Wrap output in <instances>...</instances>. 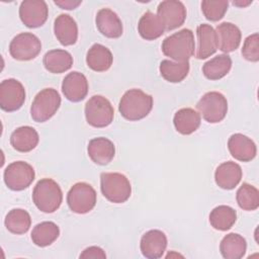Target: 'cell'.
<instances>
[{
    "mask_svg": "<svg viewBox=\"0 0 259 259\" xmlns=\"http://www.w3.org/2000/svg\"><path fill=\"white\" fill-rule=\"evenodd\" d=\"M54 32L63 46H72L78 38V26L75 19L69 14H60L55 19Z\"/></svg>",
    "mask_w": 259,
    "mask_h": 259,
    "instance_id": "22",
    "label": "cell"
},
{
    "mask_svg": "<svg viewBox=\"0 0 259 259\" xmlns=\"http://www.w3.org/2000/svg\"><path fill=\"white\" fill-rule=\"evenodd\" d=\"M228 149L231 155L238 161L249 162L257 153L255 143L243 134H234L228 141Z\"/></svg>",
    "mask_w": 259,
    "mask_h": 259,
    "instance_id": "18",
    "label": "cell"
},
{
    "mask_svg": "<svg viewBox=\"0 0 259 259\" xmlns=\"http://www.w3.org/2000/svg\"><path fill=\"white\" fill-rule=\"evenodd\" d=\"M4 182L6 186L14 191L27 188L34 180L33 167L23 161H16L9 164L4 170Z\"/></svg>",
    "mask_w": 259,
    "mask_h": 259,
    "instance_id": "9",
    "label": "cell"
},
{
    "mask_svg": "<svg viewBox=\"0 0 259 259\" xmlns=\"http://www.w3.org/2000/svg\"><path fill=\"white\" fill-rule=\"evenodd\" d=\"M196 108L204 120L209 123L222 121L228 112L227 98L218 91L205 93L197 102Z\"/></svg>",
    "mask_w": 259,
    "mask_h": 259,
    "instance_id": "7",
    "label": "cell"
},
{
    "mask_svg": "<svg viewBox=\"0 0 259 259\" xmlns=\"http://www.w3.org/2000/svg\"><path fill=\"white\" fill-rule=\"evenodd\" d=\"M162 52L176 62H186L194 54L195 42L192 30L183 28L169 36L162 42Z\"/></svg>",
    "mask_w": 259,
    "mask_h": 259,
    "instance_id": "2",
    "label": "cell"
},
{
    "mask_svg": "<svg viewBox=\"0 0 259 259\" xmlns=\"http://www.w3.org/2000/svg\"><path fill=\"white\" fill-rule=\"evenodd\" d=\"M236 199L242 209L255 210L259 206V191L255 186L243 183L236 193Z\"/></svg>",
    "mask_w": 259,
    "mask_h": 259,
    "instance_id": "34",
    "label": "cell"
},
{
    "mask_svg": "<svg viewBox=\"0 0 259 259\" xmlns=\"http://www.w3.org/2000/svg\"><path fill=\"white\" fill-rule=\"evenodd\" d=\"M153 107V97L141 89H130L120 98L118 110L122 117L135 121L146 117Z\"/></svg>",
    "mask_w": 259,
    "mask_h": 259,
    "instance_id": "1",
    "label": "cell"
},
{
    "mask_svg": "<svg viewBox=\"0 0 259 259\" xmlns=\"http://www.w3.org/2000/svg\"><path fill=\"white\" fill-rule=\"evenodd\" d=\"M32 200L40 211L54 212L60 207L63 200L61 187L51 178L40 179L33 188Z\"/></svg>",
    "mask_w": 259,
    "mask_h": 259,
    "instance_id": "3",
    "label": "cell"
},
{
    "mask_svg": "<svg viewBox=\"0 0 259 259\" xmlns=\"http://www.w3.org/2000/svg\"><path fill=\"white\" fill-rule=\"evenodd\" d=\"M197 49L195 58L203 60L213 55L218 50L217 34L213 27L209 24L203 23L197 26Z\"/></svg>",
    "mask_w": 259,
    "mask_h": 259,
    "instance_id": "20",
    "label": "cell"
},
{
    "mask_svg": "<svg viewBox=\"0 0 259 259\" xmlns=\"http://www.w3.org/2000/svg\"><path fill=\"white\" fill-rule=\"evenodd\" d=\"M25 101V89L16 79L3 80L0 84V107L4 111H16Z\"/></svg>",
    "mask_w": 259,
    "mask_h": 259,
    "instance_id": "11",
    "label": "cell"
},
{
    "mask_svg": "<svg viewBox=\"0 0 259 259\" xmlns=\"http://www.w3.org/2000/svg\"><path fill=\"white\" fill-rule=\"evenodd\" d=\"M114 116V110L109 100L101 95L92 96L85 104V117L91 126L105 127Z\"/></svg>",
    "mask_w": 259,
    "mask_h": 259,
    "instance_id": "6",
    "label": "cell"
},
{
    "mask_svg": "<svg viewBox=\"0 0 259 259\" xmlns=\"http://www.w3.org/2000/svg\"><path fill=\"white\" fill-rule=\"evenodd\" d=\"M82 3V1H72V0H62V1H55V4L60 6L62 9H67V10H71V9H75L77 8L80 4Z\"/></svg>",
    "mask_w": 259,
    "mask_h": 259,
    "instance_id": "38",
    "label": "cell"
},
{
    "mask_svg": "<svg viewBox=\"0 0 259 259\" xmlns=\"http://www.w3.org/2000/svg\"><path fill=\"white\" fill-rule=\"evenodd\" d=\"M157 16L165 30H172L184 23L186 19V8L181 1L165 0L158 5Z\"/></svg>",
    "mask_w": 259,
    "mask_h": 259,
    "instance_id": "12",
    "label": "cell"
},
{
    "mask_svg": "<svg viewBox=\"0 0 259 259\" xmlns=\"http://www.w3.org/2000/svg\"><path fill=\"white\" fill-rule=\"evenodd\" d=\"M229 2L227 0H204L201 2V10L207 20H221L228 10Z\"/></svg>",
    "mask_w": 259,
    "mask_h": 259,
    "instance_id": "35",
    "label": "cell"
},
{
    "mask_svg": "<svg viewBox=\"0 0 259 259\" xmlns=\"http://www.w3.org/2000/svg\"><path fill=\"white\" fill-rule=\"evenodd\" d=\"M4 224L10 233L21 235L29 230L31 225V218L25 209L13 208L7 213Z\"/></svg>",
    "mask_w": 259,
    "mask_h": 259,
    "instance_id": "32",
    "label": "cell"
},
{
    "mask_svg": "<svg viewBox=\"0 0 259 259\" xmlns=\"http://www.w3.org/2000/svg\"><path fill=\"white\" fill-rule=\"evenodd\" d=\"M96 191L86 182H77L67 194V203L73 212L83 214L93 209L96 204Z\"/></svg>",
    "mask_w": 259,
    "mask_h": 259,
    "instance_id": "8",
    "label": "cell"
},
{
    "mask_svg": "<svg viewBox=\"0 0 259 259\" xmlns=\"http://www.w3.org/2000/svg\"><path fill=\"white\" fill-rule=\"evenodd\" d=\"M242 175L241 166L235 162L228 161L218 166L214 172V180L219 187L231 190L240 183Z\"/></svg>",
    "mask_w": 259,
    "mask_h": 259,
    "instance_id": "19",
    "label": "cell"
},
{
    "mask_svg": "<svg viewBox=\"0 0 259 259\" xmlns=\"http://www.w3.org/2000/svg\"><path fill=\"white\" fill-rule=\"evenodd\" d=\"M46 70L53 74H61L69 69L73 65V57L65 50H52L46 53L42 59Z\"/></svg>",
    "mask_w": 259,
    "mask_h": 259,
    "instance_id": "25",
    "label": "cell"
},
{
    "mask_svg": "<svg viewBox=\"0 0 259 259\" xmlns=\"http://www.w3.org/2000/svg\"><path fill=\"white\" fill-rule=\"evenodd\" d=\"M160 74L168 82L179 83L189 72V62H173L170 60H163L160 63Z\"/></svg>",
    "mask_w": 259,
    "mask_h": 259,
    "instance_id": "33",
    "label": "cell"
},
{
    "mask_svg": "<svg viewBox=\"0 0 259 259\" xmlns=\"http://www.w3.org/2000/svg\"><path fill=\"white\" fill-rule=\"evenodd\" d=\"M61 105V96L54 88L39 91L30 106V115L36 122H45L55 115Z\"/></svg>",
    "mask_w": 259,
    "mask_h": 259,
    "instance_id": "5",
    "label": "cell"
},
{
    "mask_svg": "<svg viewBox=\"0 0 259 259\" xmlns=\"http://www.w3.org/2000/svg\"><path fill=\"white\" fill-rule=\"evenodd\" d=\"M37 132L28 125L17 127L10 136V144L18 152L26 153L32 151L38 144Z\"/></svg>",
    "mask_w": 259,
    "mask_h": 259,
    "instance_id": "23",
    "label": "cell"
},
{
    "mask_svg": "<svg viewBox=\"0 0 259 259\" xmlns=\"http://www.w3.org/2000/svg\"><path fill=\"white\" fill-rule=\"evenodd\" d=\"M80 258H106V254L104 251L96 246H91L89 248H86L81 254Z\"/></svg>",
    "mask_w": 259,
    "mask_h": 259,
    "instance_id": "37",
    "label": "cell"
},
{
    "mask_svg": "<svg viewBox=\"0 0 259 259\" xmlns=\"http://www.w3.org/2000/svg\"><path fill=\"white\" fill-rule=\"evenodd\" d=\"M41 51L39 38L30 32H21L13 37L9 45L11 57L18 61L34 59Z\"/></svg>",
    "mask_w": 259,
    "mask_h": 259,
    "instance_id": "10",
    "label": "cell"
},
{
    "mask_svg": "<svg viewBox=\"0 0 259 259\" xmlns=\"http://www.w3.org/2000/svg\"><path fill=\"white\" fill-rule=\"evenodd\" d=\"M95 22L99 32L106 37L117 38L122 34V22L117 14L109 8L100 9L96 14Z\"/></svg>",
    "mask_w": 259,
    "mask_h": 259,
    "instance_id": "17",
    "label": "cell"
},
{
    "mask_svg": "<svg viewBox=\"0 0 259 259\" xmlns=\"http://www.w3.org/2000/svg\"><path fill=\"white\" fill-rule=\"evenodd\" d=\"M62 91L69 101L79 102L83 100L88 93L87 78L77 71L69 73L63 80Z\"/></svg>",
    "mask_w": 259,
    "mask_h": 259,
    "instance_id": "14",
    "label": "cell"
},
{
    "mask_svg": "<svg viewBox=\"0 0 259 259\" xmlns=\"http://www.w3.org/2000/svg\"><path fill=\"white\" fill-rule=\"evenodd\" d=\"M113 62V57L109 49L100 44H94L87 52V66L95 72L107 71Z\"/></svg>",
    "mask_w": 259,
    "mask_h": 259,
    "instance_id": "24",
    "label": "cell"
},
{
    "mask_svg": "<svg viewBox=\"0 0 259 259\" xmlns=\"http://www.w3.org/2000/svg\"><path fill=\"white\" fill-rule=\"evenodd\" d=\"M247 250L245 238L236 233L226 235L220 244V251L226 259H241Z\"/></svg>",
    "mask_w": 259,
    "mask_h": 259,
    "instance_id": "27",
    "label": "cell"
},
{
    "mask_svg": "<svg viewBox=\"0 0 259 259\" xmlns=\"http://www.w3.org/2000/svg\"><path fill=\"white\" fill-rule=\"evenodd\" d=\"M237 221L236 210L229 205H219L209 213V223L218 231L230 230Z\"/></svg>",
    "mask_w": 259,
    "mask_h": 259,
    "instance_id": "30",
    "label": "cell"
},
{
    "mask_svg": "<svg viewBox=\"0 0 259 259\" xmlns=\"http://www.w3.org/2000/svg\"><path fill=\"white\" fill-rule=\"evenodd\" d=\"M49 8L44 0H25L19 7V17L22 23L29 27H39L48 19Z\"/></svg>",
    "mask_w": 259,
    "mask_h": 259,
    "instance_id": "13",
    "label": "cell"
},
{
    "mask_svg": "<svg viewBox=\"0 0 259 259\" xmlns=\"http://www.w3.org/2000/svg\"><path fill=\"white\" fill-rule=\"evenodd\" d=\"M60 235L59 227L53 222L37 224L31 232V240L38 247H47L54 243Z\"/></svg>",
    "mask_w": 259,
    "mask_h": 259,
    "instance_id": "31",
    "label": "cell"
},
{
    "mask_svg": "<svg viewBox=\"0 0 259 259\" xmlns=\"http://www.w3.org/2000/svg\"><path fill=\"white\" fill-rule=\"evenodd\" d=\"M201 117L196 110L186 107L181 108L174 114L173 123L178 133L181 135H190L200 125Z\"/></svg>",
    "mask_w": 259,
    "mask_h": 259,
    "instance_id": "26",
    "label": "cell"
},
{
    "mask_svg": "<svg viewBox=\"0 0 259 259\" xmlns=\"http://www.w3.org/2000/svg\"><path fill=\"white\" fill-rule=\"evenodd\" d=\"M88 156L97 165H107L115 155L113 143L103 137L92 139L87 147Z\"/></svg>",
    "mask_w": 259,
    "mask_h": 259,
    "instance_id": "21",
    "label": "cell"
},
{
    "mask_svg": "<svg viewBox=\"0 0 259 259\" xmlns=\"http://www.w3.org/2000/svg\"><path fill=\"white\" fill-rule=\"evenodd\" d=\"M138 31L144 39L154 40L164 33L165 28L156 14L151 11H147L139 20Z\"/></svg>",
    "mask_w": 259,
    "mask_h": 259,
    "instance_id": "28",
    "label": "cell"
},
{
    "mask_svg": "<svg viewBox=\"0 0 259 259\" xmlns=\"http://www.w3.org/2000/svg\"><path fill=\"white\" fill-rule=\"evenodd\" d=\"M215 34L218 49L223 53L228 54L239 48L242 33L237 25L231 22H223L217 26Z\"/></svg>",
    "mask_w": 259,
    "mask_h": 259,
    "instance_id": "16",
    "label": "cell"
},
{
    "mask_svg": "<svg viewBox=\"0 0 259 259\" xmlns=\"http://www.w3.org/2000/svg\"><path fill=\"white\" fill-rule=\"evenodd\" d=\"M167 247V237L160 230H150L141 239L142 254L149 259L161 258Z\"/></svg>",
    "mask_w": 259,
    "mask_h": 259,
    "instance_id": "15",
    "label": "cell"
},
{
    "mask_svg": "<svg viewBox=\"0 0 259 259\" xmlns=\"http://www.w3.org/2000/svg\"><path fill=\"white\" fill-rule=\"evenodd\" d=\"M242 56L250 62L259 61V34L257 32L247 36L244 40Z\"/></svg>",
    "mask_w": 259,
    "mask_h": 259,
    "instance_id": "36",
    "label": "cell"
},
{
    "mask_svg": "<svg viewBox=\"0 0 259 259\" xmlns=\"http://www.w3.org/2000/svg\"><path fill=\"white\" fill-rule=\"evenodd\" d=\"M232 59L229 55H219L203 64L202 73L209 80H219L225 77L231 70Z\"/></svg>",
    "mask_w": 259,
    "mask_h": 259,
    "instance_id": "29",
    "label": "cell"
},
{
    "mask_svg": "<svg viewBox=\"0 0 259 259\" xmlns=\"http://www.w3.org/2000/svg\"><path fill=\"white\" fill-rule=\"evenodd\" d=\"M100 189L103 196L113 203L126 201L132 193L130 180L118 172H103L100 175Z\"/></svg>",
    "mask_w": 259,
    "mask_h": 259,
    "instance_id": "4",
    "label": "cell"
}]
</instances>
